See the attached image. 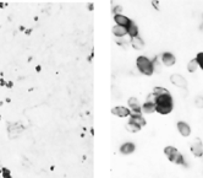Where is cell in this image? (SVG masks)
I'll return each mask as SVG.
<instances>
[{
	"label": "cell",
	"instance_id": "cell-1",
	"mask_svg": "<svg viewBox=\"0 0 203 178\" xmlns=\"http://www.w3.org/2000/svg\"><path fill=\"white\" fill-rule=\"evenodd\" d=\"M173 108H174V101H173V97H171L170 94L157 97V100H155V112H158L159 114L165 116V114L171 113Z\"/></svg>",
	"mask_w": 203,
	"mask_h": 178
},
{
	"label": "cell",
	"instance_id": "cell-2",
	"mask_svg": "<svg viewBox=\"0 0 203 178\" xmlns=\"http://www.w3.org/2000/svg\"><path fill=\"white\" fill-rule=\"evenodd\" d=\"M136 65H137V69L143 74V75H147V76H151L153 72H154V68H153V63L151 59H148L147 57L144 55H141L137 58L136 60Z\"/></svg>",
	"mask_w": 203,
	"mask_h": 178
},
{
	"label": "cell",
	"instance_id": "cell-3",
	"mask_svg": "<svg viewBox=\"0 0 203 178\" xmlns=\"http://www.w3.org/2000/svg\"><path fill=\"white\" fill-rule=\"evenodd\" d=\"M170 81L176 86V87H180V88H186L187 87V81L186 79L180 75V74H173L170 76Z\"/></svg>",
	"mask_w": 203,
	"mask_h": 178
},
{
	"label": "cell",
	"instance_id": "cell-4",
	"mask_svg": "<svg viewBox=\"0 0 203 178\" xmlns=\"http://www.w3.org/2000/svg\"><path fill=\"white\" fill-rule=\"evenodd\" d=\"M164 154L166 155V157L169 158V161L170 162H176V160L179 158V156L181 155L179 151H177V149L176 147H174V146H166L165 149H164Z\"/></svg>",
	"mask_w": 203,
	"mask_h": 178
},
{
	"label": "cell",
	"instance_id": "cell-5",
	"mask_svg": "<svg viewBox=\"0 0 203 178\" xmlns=\"http://www.w3.org/2000/svg\"><path fill=\"white\" fill-rule=\"evenodd\" d=\"M191 151H192V154H193L196 157L203 156V144H202V141H201L199 139H196V140L193 141V144H192V146H191Z\"/></svg>",
	"mask_w": 203,
	"mask_h": 178
},
{
	"label": "cell",
	"instance_id": "cell-6",
	"mask_svg": "<svg viewBox=\"0 0 203 178\" xmlns=\"http://www.w3.org/2000/svg\"><path fill=\"white\" fill-rule=\"evenodd\" d=\"M112 113L115 114V116H118V117L125 118V117L131 116V109H129L126 107H123V106H118V107H114L112 109Z\"/></svg>",
	"mask_w": 203,
	"mask_h": 178
},
{
	"label": "cell",
	"instance_id": "cell-7",
	"mask_svg": "<svg viewBox=\"0 0 203 178\" xmlns=\"http://www.w3.org/2000/svg\"><path fill=\"white\" fill-rule=\"evenodd\" d=\"M176 59H175V55L170 52H165L162 54V63L165 65V66H173L175 64Z\"/></svg>",
	"mask_w": 203,
	"mask_h": 178
},
{
	"label": "cell",
	"instance_id": "cell-8",
	"mask_svg": "<svg viewBox=\"0 0 203 178\" xmlns=\"http://www.w3.org/2000/svg\"><path fill=\"white\" fill-rule=\"evenodd\" d=\"M130 123L135 124L136 127H138V128H141V129L147 124L146 119H144L141 114H131V117H130Z\"/></svg>",
	"mask_w": 203,
	"mask_h": 178
},
{
	"label": "cell",
	"instance_id": "cell-9",
	"mask_svg": "<svg viewBox=\"0 0 203 178\" xmlns=\"http://www.w3.org/2000/svg\"><path fill=\"white\" fill-rule=\"evenodd\" d=\"M177 130L185 138L190 136V134H191V127L187 123H185V122H179L177 123Z\"/></svg>",
	"mask_w": 203,
	"mask_h": 178
},
{
	"label": "cell",
	"instance_id": "cell-10",
	"mask_svg": "<svg viewBox=\"0 0 203 178\" xmlns=\"http://www.w3.org/2000/svg\"><path fill=\"white\" fill-rule=\"evenodd\" d=\"M129 106L131 107V111L134 112V114H141L142 107H141V105L138 103V101H137L135 97H131V98L129 100Z\"/></svg>",
	"mask_w": 203,
	"mask_h": 178
},
{
	"label": "cell",
	"instance_id": "cell-11",
	"mask_svg": "<svg viewBox=\"0 0 203 178\" xmlns=\"http://www.w3.org/2000/svg\"><path fill=\"white\" fill-rule=\"evenodd\" d=\"M114 21L116 22V25H119V26H123V27H127V25L130 24V19L129 17H126L125 15H114Z\"/></svg>",
	"mask_w": 203,
	"mask_h": 178
},
{
	"label": "cell",
	"instance_id": "cell-12",
	"mask_svg": "<svg viewBox=\"0 0 203 178\" xmlns=\"http://www.w3.org/2000/svg\"><path fill=\"white\" fill-rule=\"evenodd\" d=\"M126 30H127V35H129L131 38L138 37V27H137V25H136L134 21H130V24L127 25Z\"/></svg>",
	"mask_w": 203,
	"mask_h": 178
},
{
	"label": "cell",
	"instance_id": "cell-13",
	"mask_svg": "<svg viewBox=\"0 0 203 178\" xmlns=\"http://www.w3.org/2000/svg\"><path fill=\"white\" fill-rule=\"evenodd\" d=\"M142 112L147 113V114L154 113L155 112V103H153V102H144L142 105Z\"/></svg>",
	"mask_w": 203,
	"mask_h": 178
},
{
	"label": "cell",
	"instance_id": "cell-14",
	"mask_svg": "<svg viewBox=\"0 0 203 178\" xmlns=\"http://www.w3.org/2000/svg\"><path fill=\"white\" fill-rule=\"evenodd\" d=\"M134 151H135V145L132 143H126V144L121 145V147H120V152L124 154V155L132 154Z\"/></svg>",
	"mask_w": 203,
	"mask_h": 178
},
{
	"label": "cell",
	"instance_id": "cell-15",
	"mask_svg": "<svg viewBox=\"0 0 203 178\" xmlns=\"http://www.w3.org/2000/svg\"><path fill=\"white\" fill-rule=\"evenodd\" d=\"M113 33H114L116 37H124V36L127 35V30H126V27L115 25V26L113 27Z\"/></svg>",
	"mask_w": 203,
	"mask_h": 178
},
{
	"label": "cell",
	"instance_id": "cell-16",
	"mask_svg": "<svg viewBox=\"0 0 203 178\" xmlns=\"http://www.w3.org/2000/svg\"><path fill=\"white\" fill-rule=\"evenodd\" d=\"M130 42H131V46H132L135 49H137V50H141V49L144 47V43H143V41L141 39V37H135V38H131V39H130Z\"/></svg>",
	"mask_w": 203,
	"mask_h": 178
},
{
	"label": "cell",
	"instance_id": "cell-17",
	"mask_svg": "<svg viewBox=\"0 0 203 178\" xmlns=\"http://www.w3.org/2000/svg\"><path fill=\"white\" fill-rule=\"evenodd\" d=\"M153 94L155 95V97H159V96H163V95H168L170 94L165 87H160V86H157L153 88Z\"/></svg>",
	"mask_w": 203,
	"mask_h": 178
},
{
	"label": "cell",
	"instance_id": "cell-18",
	"mask_svg": "<svg viewBox=\"0 0 203 178\" xmlns=\"http://www.w3.org/2000/svg\"><path fill=\"white\" fill-rule=\"evenodd\" d=\"M197 68H198V64H197V60H196V59L190 60V63L187 64V70H188L190 72H194V71L197 70Z\"/></svg>",
	"mask_w": 203,
	"mask_h": 178
},
{
	"label": "cell",
	"instance_id": "cell-19",
	"mask_svg": "<svg viewBox=\"0 0 203 178\" xmlns=\"http://www.w3.org/2000/svg\"><path fill=\"white\" fill-rule=\"evenodd\" d=\"M126 129H127L129 132H131V133H137V132H140V130H141V128L136 127L135 124H132V123H130V122L126 124Z\"/></svg>",
	"mask_w": 203,
	"mask_h": 178
},
{
	"label": "cell",
	"instance_id": "cell-20",
	"mask_svg": "<svg viewBox=\"0 0 203 178\" xmlns=\"http://www.w3.org/2000/svg\"><path fill=\"white\" fill-rule=\"evenodd\" d=\"M196 60H197V64H198V66L203 70V52H201V53H198L197 54V57H196Z\"/></svg>",
	"mask_w": 203,
	"mask_h": 178
},
{
	"label": "cell",
	"instance_id": "cell-21",
	"mask_svg": "<svg viewBox=\"0 0 203 178\" xmlns=\"http://www.w3.org/2000/svg\"><path fill=\"white\" fill-rule=\"evenodd\" d=\"M155 100H157L155 95H154V94H151V95L147 96V101H146V102H153V103H155Z\"/></svg>",
	"mask_w": 203,
	"mask_h": 178
},
{
	"label": "cell",
	"instance_id": "cell-22",
	"mask_svg": "<svg viewBox=\"0 0 203 178\" xmlns=\"http://www.w3.org/2000/svg\"><path fill=\"white\" fill-rule=\"evenodd\" d=\"M121 13H123V8L120 5H118V6L114 8V14L115 15H121Z\"/></svg>",
	"mask_w": 203,
	"mask_h": 178
},
{
	"label": "cell",
	"instance_id": "cell-23",
	"mask_svg": "<svg viewBox=\"0 0 203 178\" xmlns=\"http://www.w3.org/2000/svg\"><path fill=\"white\" fill-rule=\"evenodd\" d=\"M196 106H197V107H201V108H203V98L198 97V98L196 100Z\"/></svg>",
	"mask_w": 203,
	"mask_h": 178
},
{
	"label": "cell",
	"instance_id": "cell-24",
	"mask_svg": "<svg viewBox=\"0 0 203 178\" xmlns=\"http://www.w3.org/2000/svg\"><path fill=\"white\" fill-rule=\"evenodd\" d=\"M3 176H4V178L10 177V171H9L8 168H4V169H3Z\"/></svg>",
	"mask_w": 203,
	"mask_h": 178
},
{
	"label": "cell",
	"instance_id": "cell-25",
	"mask_svg": "<svg viewBox=\"0 0 203 178\" xmlns=\"http://www.w3.org/2000/svg\"><path fill=\"white\" fill-rule=\"evenodd\" d=\"M175 163H177V165H183V157H182V155H180L179 156V158L176 160V162Z\"/></svg>",
	"mask_w": 203,
	"mask_h": 178
},
{
	"label": "cell",
	"instance_id": "cell-26",
	"mask_svg": "<svg viewBox=\"0 0 203 178\" xmlns=\"http://www.w3.org/2000/svg\"><path fill=\"white\" fill-rule=\"evenodd\" d=\"M6 178H11V177H6Z\"/></svg>",
	"mask_w": 203,
	"mask_h": 178
}]
</instances>
